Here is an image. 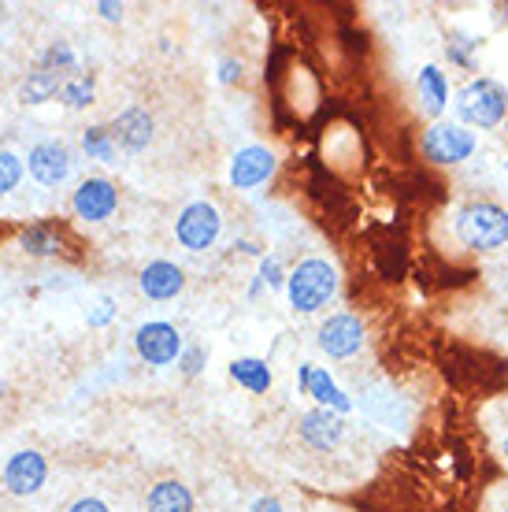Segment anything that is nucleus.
I'll return each instance as SVG.
<instances>
[{"label":"nucleus","instance_id":"f257e3e1","mask_svg":"<svg viewBox=\"0 0 508 512\" xmlns=\"http://www.w3.org/2000/svg\"><path fill=\"white\" fill-rule=\"evenodd\" d=\"M286 294H290V305L297 312H305V316L308 312H319V308L331 305L334 294H338V271H334V264L319 260V256L301 260L286 275Z\"/></svg>","mask_w":508,"mask_h":512},{"label":"nucleus","instance_id":"f03ea898","mask_svg":"<svg viewBox=\"0 0 508 512\" xmlns=\"http://www.w3.org/2000/svg\"><path fill=\"white\" fill-rule=\"evenodd\" d=\"M457 238L475 253H490L508 242V212L494 201H471L453 219Z\"/></svg>","mask_w":508,"mask_h":512},{"label":"nucleus","instance_id":"7ed1b4c3","mask_svg":"<svg viewBox=\"0 0 508 512\" xmlns=\"http://www.w3.org/2000/svg\"><path fill=\"white\" fill-rule=\"evenodd\" d=\"M457 116L460 127H479L490 130L497 123H505L508 116V90L490 75H479L475 82H468L457 97Z\"/></svg>","mask_w":508,"mask_h":512},{"label":"nucleus","instance_id":"20e7f679","mask_svg":"<svg viewBox=\"0 0 508 512\" xmlns=\"http://www.w3.org/2000/svg\"><path fill=\"white\" fill-rule=\"evenodd\" d=\"M475 134L460 123H434L427 134H423V156L431 164H460L475 153Z\"/></svg>","mask_w":508,"mask_h":512},{"label":"nucleus","instance_id":"39448f33","mask_svg":"<svg viewBox=\"0 0 508 512\" xmlns=\"http://www.w3.org/2000/svg\"><path fill=\"white\" fill-rule=\"evenodd\" d=\"M219 227H223V219H219L216 205L193 201V205H186L182 208V216H178L175 238L186 245V249H193V253H204L208 245H216Z\"/></svg>","mask_w":508,"mask_h":512},{"label":"nucleus","instance_id":"423d86ee","mask_svg":"<svg viewBox=\"0 0 508 512\" xmlns=\"http://www.w3.org/2000/svg\"><path fill=\"white\" fill-rule=\"evenodd\" d=\"M0 479H4L8 494H15V498H30V494H38V490L45 487V479H49V461L41 457L38 449H19V453L8 457Z\"/></svg>","mask_w":508,"mask_h":512},{"label":"nucleus","instance_id":"0eeeda50","mask_svg":"<svg viewBox=\"0 0 508 512\" xmlns=\"http://www.w3.org/2000/svg\"><path fill=\"white\" fill-rule=\"evenodd\" d=\"M134 346H138V357L153 368H167L182 357V338L171 323L153 320V323H141L138 334H134Z\"/></svg>","mask_w":508,"mask_h":512},{"label":"nucleus","instance_id":"6e6552de","mask_svg":"<svg viewBox=\"0 0 508 512\" xmlns=\"http://www.w3.org/2000/svg\"><path fill=\"white\" fill-rule=\"evenodd\" d=\"M319 349L334 360H345L364 349V323L353 312H338L319 327Z\"/></svg>","mask_w":508,"mask_h":512},{"label":"nucleus","instance_id":"1a4fd4ad","mask_svg":"<svg viewBox=\"0 0 508 512\" xmlns=\"http://www.w3.org/2000/svg\"><path fill=\"white\" fill-rule=\"evenodd\" d=\"M71 205H75L78 219L104 223V219H112V212L119 208V190H115L108 179H86V182H78Z\"/></svg>","mask_w":508,"mask_h":512},{"label":"nucleus","instance_id":"9d476101","mask_svg":"<svg viewBox=\"0 0 508 512\" xmlns=\"http://www.w3.org/2000/svg\"><path fill=\"white\" fill-rule=\"evenodd\" d=\"M26 167H30V175L41 186H60L71 175V153H67V145H60V141H41V145L30 149Z\"/></svg>","mask_w":508,"mask_h":512},{"label":"nucleus","instance_id":"9b49d317","mask_svg":"<svg viewBox=\"0 0 508 512\" xmlns=\"http://www.w3.org/2000/svg\"><path fill=\"white\" fill-rule=\"evenodd\" d=\"M275 175V153L264 149V145H249L242 153L230 160V182L238 190H253L260 182H267Z\"/></svg>","mask_w":508,"mask_h":512},{"label":"nucleus","instance_id":"f8f14e48","mask_svg":"<svg viewBox=\"0 0 508 512\" xmlns=\"http://www.w3.org/2000/svg\"><path fill=\"white\" fill-rule=\"evenodd\" d=\"M297 435L305 438L312 449H334L345 435V423H342V416L331 412V409H312V412L301 416Z\"/></svg>","mask_w":508,"mask_h":512},{"label":"nucleus","instance_id":"ddd939ff","mask_svg":"<svg viewBox=\"0 0 508 512\" xmlns=\"http://www.w3.org/2000/svg\"><path fill=\"white\" fill-rule=\"evenodd\" d=\"M112 141H115V149L141 153V149L153 141V116H149L145 108H127V112L112 123Z\"/></svg>","mask_w":508,"mask_h":512},{"label":"nucleus","instance_id":"4468645a","mask_svg":"<svg viewBox=\"0 0 508 512\" xmlns=\"http://www.w3.org/2000/svg\"><path fill=\"white\" fill-rule=\"evenodd\" d=\"M301 390H305L308 397H316L319 409H331V412H349V409H353L349 394H342V390H338V383L327 375V368L301 364Z\"/></svg>","mask_w":508,"mask_h":512},{"label":"nucleus","instance_id":"2eb2a0df","mask_svg":"<svg viewBox=\"0 0 508 512\" xmlns=\"http://www.w3.org/2000/svg\"><path fill=\"white\" fill-rule=\"evenodd\" d=\"M182 286H186V275L171 260H153L141 271V294L153 297V301H171V297L182 294Z\"/></svg>","mask_w":508,"mask_h":512},{"label":"nucleus","instance_id":"dca6fc26","mask_svg":"<svg viewBox=\"0 0 508 512\" xmlns=\"http://www.w3.org/2000/svg\"><path fill=\"white\" fill-rule=\"evenodd\" d=\"M145 509L149 512H193V494L186 483L178 479H160L145 494Z\"/></svg>","mask_w":508,"mask_h":512},{"label":"nucleus","instance_id":"f3484780","mask_svg":"<svg viewBox=\"0 0 508 512\" xmlns=\"http://www.w3.org/2000/svg\"><path fill=\"white\" fill-rule=\"evenodd\" d=\"M60 90H64V75H60V71H52V67H38V71H30V75L23 78V86H19V101L23 104H45Z\"/></svg>","mask_w":508,"mask_h":512},{"label":"nucleus","instance_id":"a211bd4d","mask_svg":"<svg viewBox=\"0 0 508 512\" xmlns=\"http://www.w3.org/2000/svg\"><path fill=\"white\" fill-rule=\"evenodd\" d=\"M416 90H420L423 108H427L431 116H442L445 104H449V82H445L442 67H434V64L423 67L420 78H416Z\"/></svg>","mask_w":508,"mask_h":512},{"label":"nucleus","instance_id":"6ab92c4d","mask_svg":"<svg viewBox=\"0 0 508 512\" xmlns=\"http://www.w3.org/2000/svg\"><path fill=\"white\" fill-rule=\"evenodd\" d=\"M230 379L238 386H245L249 394H267V386H271V368H267V360L260 357H242L230 364Z\"/></svg>","mask_w":508,"mask_h":512},{"label":"nucleus","instance_id":"aec40b11","mask_svg":"<svg viewBox=\"0 0 508 512\" xmlns=\"http://www.w3.org/2000/svg\"><path fill=\"white\" fill-rule=\"evenodd\" d=\"M82 149L89 153V160L119 164V160H115V156H119V149H115L112 130H108V127H89V130H86V138H82Z\"/></svg>","mask_w":508,"mask_h":512},{"label":"nucleus","instance_id":"412c9836","mask_svg":"<svg viewBox=\"0 0 508 512\" xmlns=\"http://www.w3.org/2000/svg\"><path fill=\"white\" fill-rule=\"evenodd\" d=\"M19 245H23L26 253H34V256L60 253V238H56V231H52V227H30V231H23Z\"/></svg>","mask_w":508,"mask_h":512},{"label":"nucleus","instance_id":"4be33fe9","mask_svg":"<svg viewBox=\"0 0 508 512\" xmlns=\"http://www.w3.org/2000/svg\"><path fill=\"white\" fill-rule=\"evenodd\" d=\"M23 182V156L0 149V197H8Z\"/></svg>","mask_w":508,"mask_h":512},{"label":"nucleus","instance_id":"5701e85b","mask_svg":"<svg viewBox=\"0 0 508 512\" xmlns=\"http://www.w3.org/2000/svg\"><path fill=\"white\" fill-rule=\"evenodd\" d=\"M60 101H64L67 108H86V104L93 101V78H75V82H64Z\"/></svg>","mask_w":508,"mask_h":512},{"label":"nucleus","instance_id":"b1692460","mask_svg":"<svg viewBox=\"0 0 508 512\" xmlns=\"http://www.w3.org/2000/svg\"><path fill=\"white\" fill-rule=\"evenodd\" d=\"M41 67H52V71H60V67H75V52L67 49V45H52L45 52V64Z\"/></svg>","mask_w":508,"mask_h":512},{"label":"nucleus","instance_id":"393cba45","mask_svg":"<svg viewBox=\"0 0 508 512\" xmlns=\"http://www.w3.org/2000/svg\"><path fill=\"white\" fill-rule=\"evenodd\" d=\"M204 364V349H182V357H178V368L186 375H197Z\"/></svg>","mask_w":508,"mask_h":512},{"label":"nucleus","instance_id":"a878e982","mask_svg":"<svg viewBox=\"0 0 508 512\" xmlns=\"http://www.w3.org/2000/svg\"><path fill=\"white\" fill-rule=\"evenodd\" d=\"M260 279L267 282V286H282V268H279V260H264V268H260Z\"/></svg>","mask_w":508,"mask_h":512},{"label":"nucleus","instance_id":"bb28decb","mask_svg":"<svg viewBox=\"0 0 508 512\" xmlns=\"http://www.w3.org/2000/svg\"><path fill=\"white\" fill-rule=\"evenodd\" d=\"M67 512H112L101 498H78Z\"/></svg>","mask_w":508,"mask_h":512},{"label":"nucleus","instance_id":"cd10ccee","mask_svg":"<svg viewBox=\"0 0 508 512\" xmlns=\"http://www.w3.org/2000/svg\"><path fill=\"white\" fill-rule=\"evenodd\" d=\"M242 78V64L238 60H223L219 64V82H238Z\"/></svg>","mask_w":508,"mask_h":512},{"label":"nucleus","instance_id":"c85d7f7f","mask_svg":"<svg viewBox=\"0 0 508 512\" xmlns=\"http://www.w3.org/2000/svg\"><path fill=\"white\" fill-rule=\"evenodd\" d=\"M249 512H286V509H282L279 498H256L253 505H249Z\"/></svg>","mask_w":508,"mask_h":512},{"label":"nucleus","instance_id":"c756f323","mask_svg":"<svg viewBox=\"0 0 508 512\" xmlns=\"http://www.w3.org/2000/svg\"><path fill=\"white\" fill-rule=\"evenodd\" d=\"M108 316H112V301H101V312H93L89 323H93V327H101V323H108Z\"/></svg>","mask_w":508,"mask_h":512},{"label":"nucleus","instance_id":"7c9ffc66","mask_svg":"<svg viewBox=\"0 0 508 512\" xmlns=\"http://www.w3.org/2000/svg\"><path fill=\"white\" fill-rule=\"evenodd\" d=\"M101 15H104V19H119V15H123V8H119V4H108V0H104V4H101Z\"/></svg>","mask_w":508,"mask_h":512},{"label":"nucleus","instance_id":"2f4dec72","mask_svg":"<svg viewBox=\"0 0 508 512\" xmlns=\"http://www.w3.org/2000/svg\"><path fill=\"white\" fill-rule=\"evenodd\" d=\"M505 461H508V438H505Z\"/></svg>","mask_w":508,"mask_h":512},{"label":"nucleus","instance_id":"473e14b6","mask_svg":"<svg viewBox=\"0 0 508 512\" xmlns=\"http://www.w3.org/2000/svg\"><path fill=\"white\" fill-rule=\"evenodd\" d=\"M505 512H508V505H505Z\"/></svg>","mask_w":508,"mask_h":512}]
</instances>
